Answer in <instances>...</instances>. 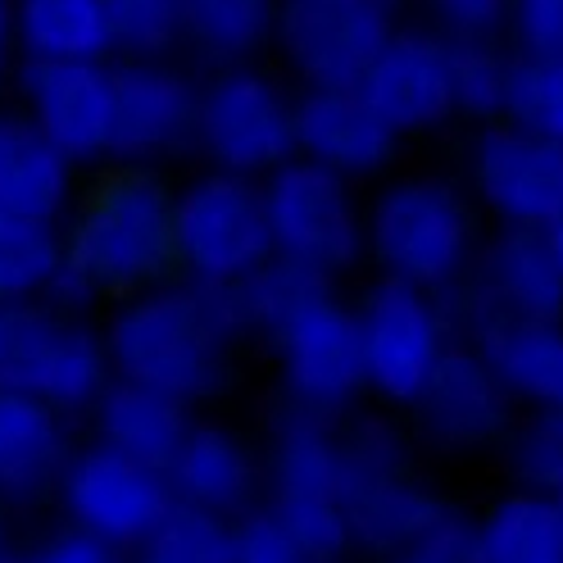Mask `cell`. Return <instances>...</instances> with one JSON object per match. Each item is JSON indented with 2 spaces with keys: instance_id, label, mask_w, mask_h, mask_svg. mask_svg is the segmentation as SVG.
Masks as SVG:
<instances>
[{
  "instance_id": "1",
  "label": "cell",
  "mask_w": 563,
  "mask_h": 563,
  "mask_svg": "<svg viewBox=\"0 0 563 563\" xmlns=\"http://www.w3.org/2000/svg\"><path fill=\"white\" fill-rule=\"evenodd\" d=\"M114 377L155 386L183 405L214 400L232 382L236 350L251 341L236 291L178 277L119 300L104 319Z\"/></svg>"
},
{
  "instance_id": "2",
  "label": "cell",
  "mask_w": 563,
  "mask_h": 563,
  "mask_svg": "<svg viewBox=\"0 0 563 563\" xmlns=\"http://www.w3.org/2000/svg\"><path fill=\"white\" fill-rule=\"evenodd\" d=\"M173 268V191L151 168H123L64 219V273L51 300L87 313L159 287Z\"/></svg>"
},
{
  "instance_id": "3",
  "label": "cell",
  "mask_w": 563,
  "mask_h": 563,
  "mask_svg": "<svg viewBox=\"0 0 563 563\" xmlns=\"http://www.w3.org/2000/svg\"><path fill=\"white\" fill-rule=\"evenodd\" d=\"M364 236L377 277L432 296L460 287L482 245L473 200L450 178H432V173L386 183L364 209Z\"/></svg>"
},
{
  "instance_id": "4",
  "label": "cell",
  "mask_w": 563,
  "mask_h": 563,
  "mask_svg": "<svg viewBox=\"0 0 563 563\" xmlns=\"http://www.w3.org/2000/svg\"><path fill=\"white\" fill-rule=\"evenodd\" d=\"M104 332L82 309L55 300H5L0 305V391L42 400L55 413H87L110 386Z\"/></svg>"
},
{
  "instance_id": "5",
  "label": "cell",
  "mask_w": 563,
  "mask_h": 563,
  "mask_svg": "<svg viewBox=\"0 0 563 563\" xmlns=\"http://www.w3.org/2000/svg\"><path fill=\"white\" fill-rule=\"evenodd\" d=\"M268 500L264 509L319 559L345 563L350 554V522H345V441L341 418H323L309 409H282L268 432V464H264Z\"/></svg>"
},
{
  "instance_id": "6",
  "label": "cell",
  "mask_w": 563,
  "mask_h": 563,
  "mask_svg": "<svg viewBox=\"0 0 563 563\" xmlns=\"http://www.w3.org/2000/svg\"><path fill=\"white\" fill-rule=\"evenodd\" d=\"M173 251L178 273L205 287H241L273 260L264 191L255 178L205 168L173 191Z\"/></svg>"
},
{
  "instance_id": "7",
  "label": "cell",
  "mask_w": 563,
  "mask_h": 563,
  "mask_svg": "<svg viewBox=\"0 0 563 563\" xmlns=\"http://www.w3.org/2000/svg\"><path fill=\"white\" fill-rule=\"evenodd\" d=\"M441 300L460 341H482L522 323H559L563 268L550 251V236L537 228H496L482 236L464 282Z\"/></svg>"
},
{
  "instance_id": "8",
  "label": "cell",
  "mask_w": 563,
  "mask_h": 563,
  "mask_svg": "<svg viewBox=\"0 0 563 563\" xmlns=\"http://www.w3.org/2000/svg\"><path fill=\"white\" fill-rule=\"evenodd\" d=\"M260 191L277 260H291L328 282L345 277L355 264L368 260L364 205L350 178L296 155L273 168Z\"/></svg>"
},
{
  "instance_id": "9",
  "label": "cell",
  "mask_w": 563,
  "mask_h": 563,
  "mask_svg": "<svg viewBox=\"0 0 563 563\" xmlns=\"http://www.w3.org/2000/svg\"><path fill=\"white\" fill-rule=\"evenodd\" d=\"M191 151L219 173L264 183L273 168L296 159V91L255 64L214 68L200 82Z\"/></svg>"
},
{
  "instance_id": "10",
  "label": "cell",
  "mask_w": 563,
  "mask_h": 563,
  "mask_svg": "<svg viewBox=\"0 0 563 563\" xmlns=\"http://www.w3.org/2000/svg\"><path fill=\"white\" fill-rule=\"evenodd\" d=\"M264 345L273 350L282 396L291 409L345 418L368 396L360 313L336 296V287L309 296Z\"/></svg>"
},
{
  "instance_id": "11",
  "label": "cell",
  "mask_w": 563,
  "mask_h": 563,
  "mask_svg": "<svg viewBox=\"0 0 563 563\" xmlns=\"http://www.w3.org/2000/svg\"><path fill=\"white\" fill-rule=\"evenodd\" d=\"M355 313H360L368 396L391 409H409L441 368L445 350L460 341L445 300L432 291L405 287V282L377 277L355 305Z\"/></svg>"
},
{
  "instance_id": "12",
  "label": "cell",
  "mask_w": 563,
  "mask_h": 563,
  "mask_svg": "<svg viewBox=\"0 0 563 563\" xmlns=\"http://www.w3.org/2000/svg\"><path fill=\"white\" fill-rule=\"evenodd\" d=\"M55 500L68 518V527L91 532L119 550H136L155 532V522L178 505L173 500L168 473L155 464H141L123 450H110L100 441L74 445L68 464L59 473Z\"/></svg>"
},
{
  "instance_id": "13",
  "label": "cell",
  "mask_w": 563,
  "mask_h": 563,
  "mask_svg": "<svg viewBox=\"0 0 563 563\" xmlns=\"http://www.w3.org/2000/svg\"><path fill=\"white\" fill-rule=\"evenodd\" d=\"M391 32L396 10L377 0H277L268 46L300 87H360Z\"/></svg>"
},
{
  "instance_id": "14",
  "label": "cell",
  "mask_w": 563,
  "mask_h": 563,
  "mask_svg": "<svg viewBox=\"0 0 563 563\" xmlns=\"http://www.w3.org/2000/svg\"><path fill=\"white\" fill-rule=\"evenodd\" d=\"M522 405L486 360V350L473 341H454L441 368L422 386V396L409 405L418 441H428L437 454H490L500 450L509 428L518 422Z\"/></svg>"
},
{
  "instance_id": "15",
  "label": "cell",
  "mask_w": 563,
  "mask_h": 563,
  "mask_svg": "<svg viewBox=\"0 0 563 563\" xmlns=\"http://www.w3.org/2000/svg\"><path fill=\"white\" fill-rule=\"evenodd\" d=\"M468 187L496 228L545 232L563 219V141L537 136L509 119L482 123L468 151Z\"/></svg>"
},
{
  "instance_id": "16",
  "label": "cell",
  "mask_w": 563,
  "mask_h": 563,
  "mask_svg": "<svg viewBox=\"0 0 563 563\" xmlns=\"http://www.w3.org/2000/svg\"><path fill=\"white\" fill-rule=\"evenodd\" d=\"M19 110L37 123L78 168L110 164L114 136V59L14 64Z\"/></svg>"
},
{
  "instance_id": "17",
  "label": "cell",
  "mask_w": 563,
  "mask_h": 563,
  "mask_svg": "<svg viewBox=\"0 0 563 563\" xmlns=\"http://www.w3.org/2000/svg\"><path fill=\"white\" fill-rule=\"evenodd\" d=\"M200 82L168 59H114L110 164L155 168L196 146Z\"/></svg>"
},
{
  "instance_id": "18",
  "label": "cell",
  "mask_w": 563,
  "mask_h": 563,
  "mask_svg": "<svg viewBox=\"0 0 563 563\" xmlns=\"http://www.w3.org/2000/svg\"><path fill=\"white\" fill-rule=\"evenodd\" d=\"M360 96L400 141L441 132L454 119L450 46L441 27H396L360 78Z\"/></svg>"
},
{
  "instance_id": "19",
  "label": "cell",
  "mask_w": 563,
  "mask_h": 563,
  "mask_svg": "<svg viewBox=\"0 0 563 563\" xmlns=\"http://www.w3.org/2000/svg\"><path fill=\"white\" fill-rule=\"evenodd\" d=\"M400 136L377 119L360 87H300L296 91V155L350 183L391 168Z\"/></svg>"
},
{
  "instance_id": "20",
  "label": "cell",
  "mask_w": 563,
  "mask_h": 563,
  "mask_svg": "<svg viewBox=\"0 0 563 563\" xmlns=\"http://www.w3.org/2000/svg\"><path fill=\"white\" fill-rule=\"evenodd\" d=\"M168 486L173 500L191 505V509H209L223 518H241L260 505V460L251 441H245L228 422H191V432L183 437L178 454L168 460Z\"/></svg>"
},
{
  "instance_id": "21",
  "label": "cell",
  "mask_w": 563,
  "mask_h": 563,
  "mask_svg": "<svg viewBox=\"0 0 563 563\" xmlns=\"http://www.w3.org/2000/svg\"><path fill=\"white\" fill-rule=\"evenodd\" d=\"M78 173L27 110H0V209L64 223L78 205Z\"/></svg>"
},
{
  "instance_id": "22",
  "label": "cell",
  "mask_w": 563,
  "mask_h": 563,
  "mask_svg": "<svg viewBox=\"0 0 563 563\" xmlns=\"http://www.w3.org/2000/svg\"><path fill=\"white\" fill-rule=\"evenodd\" d=\"M74 454L68 418L42 400L0 391V509H27L55 496Z\"/></svg>"
},
{
  "instance_id": "23",
  "label": "cell",
  "mask_w": 563,
  "mask_h": 563,
  "mask_svg": "<svg viewBox=\"0 0 563 563\" xmlns=\"http://www.w3.org/2000/svg\"><path fill=\"white\" fill-rule=\"evenodd\" d=\"M454 505L441 500L428 482H418L413 468L368 477L345 490V522H350V550L391 559L418 537H428L432 527L450 514Z\"/></svg>"
},
{
  "instance_id": "24",
  "label": "cell",
  "mask_w": 563,
  "mask_h": 563,
  "mask_svg": "<svg viewBox=\"0 0 563 563\" xmlns=\"http://www.w3.org/2000/svg\"><path fill=\"white\" fill-rule=\"evenodd\" d=\"M87 418H91V441L123 450L132 460L155 464V468H168V460L178 454L183 437L196 422L191 405H183L178 396L128 382V377H110V386L87 409Z\"/></svg>"
},
{
  "instance_id": "25",
  "label": "cell",
  "mask_w": 563,
  "mask_h": 563,
  "mask_svg": "<svg viewBox=\"0 0 563 563\" xmlns=\"http://www.w3.org/2000/svg\"><path fill=\"white\" fill-rule=\"evenodd\" d=\"M14 51L37 64L114 59L104 0H14Z\"/></svg>"
},
{
  "instance_id": "26",
  "label": "cell",
  "mask_w": 563,
  "mask_h": 563,
  "mask_svg": "<svg viewBox=\"0 0 563 563\" xmlns=\"http://www.w3.org/2000/svg\"><path fill=\"white\" fill-rule=\"evenodd\" d=\"M473 563H563L554 500L509 486L473 518Z\"/></svg>"
},
{
  "instance_id": "27",
  "label": "cell",
  "mask_w": 563,
  "mask_h": 563,
  "mask_svg": "<svg viewBox=\"0 0 563 563\" xmlns=\"http://www.w3.org/2000/svg\"><path fill=\"white\" fill-rule=\"evenodd\" d=\"M473 345L486 350L522 409H563V319L500 328Z\"/></svg>"
},
{
  "instance_id": "28",
  "label": "cell",
  "mask_w": 563,
  "mask_h": 563,
  "mask_svg": "<svg viewBox=\"0 0 563 563\" xmlns=\"http://www.w3.org/2000/svg\"><path fill=\"white\" fill-rule=\"evenodd\" d=\"M183 10V46L205 64H251L273 42L277 0H178Z\"/></svg>"
},
{
  "instance_id": "29",
  "label": "cell",
  "mask_w": 563,
  "mask_h": 563,
  "mask_svg": "<svg viewBox=\"0 0 563 563\" xmlns=\"http://www.w3.org/2000/svg\"><path fill=\"white\" fill-rule=\"evenodd\" d=\"M64 273V223L0 209V300H51Z\"/></svg>"
},
{
  "instance_id": "30",
  "label": "cell",
  "mask_w": 563,
  "mask_h": 563,
  "mask_svg": "<svg viewBox=\"0 0 563 563\" xmlns=\"http://www.w3.org/2000/svg\"><path fill=\"white\" fill-rule=\"evenodd\" d=\"M450 91H454V119L468 123H496L505 119V96L514 74V46L500 37H450Z\"/></svg>"
},
{
  "instance_id": "31",
  "label": "cell",
  "mask_w": 563,
  "mask_h": 563,
  "mask_svg": "<svg viewBox=\"0 0 563 563\" xmlns=\"http://www.w3.org/2000/svg\"><path fill=\"white\" fill-rule=\"evenodd\" d=\"M132 563H236V518L173 505L132 550Z\"/></svg>"
},
{
  "instance_id": "32",
  "label": "cell",
  "mask_w": 563,
  "mask_h": 563,
  "mask_svg": "<svg viewBox=\"0 0 563 563\" xmlns=\"http://www.w3.org/2000/svg\"><path fill=\"white\" fill-rule=\"evenodd\" d=\"M500 464L514 486L563 500V409H522L500 445Z\"/></svg>"
},
{
  "instance_id": "33",
  "label": "cell",
  "mask_w": 563,
  "mask_h": 563,
  "mask_svg": "<svg viewBox=\"0 0 563 563\" xmlns=\"http://www.w3.org/2000/svg\"><path fill=\"white\" fill-rule=\"evenodd\" d=\"M323 287H336V282H328L319 273H309V268H300L291 260H277L273 255L260 273H251L232 291H236L241 323H245V332H251V341H268L309 296H319Z\"/></svg>"
},
{
  "instance_id": "34",
  "label": "cell",
  "mask_w": 563,
  "mask_h": 563,
  "mask_svg": "<svg viewBox=\"0 0 563 563\" xmlns=\"http://www.w3.org/2000/svg\"><path fill=\"white\" fill-rule=\"evenodd\" d=\"M114 59H168L183 46L178 0H104Z\"/></svg>"
},
{
  "instance_id": "35",
  "label": "cell",
  "mask_w": 563,
  "mask_h": 563,
  "mask_svg": "<svg viewBox=\"0 0 563 563\" xmlns=\"http://www.w3.org/2000/svg\"><path fill=\"white\" fill-rule=\"evenodd\" d=\"M505 119L563 141V59L554 55H514L509 96H505Z\"/></svg>"
},
{
  "instance_id": "36",
  "label": "cell",
  "mask_w": 563,
  "mask_h": 563,
  "mask_svg": "<svg viewBox=\"0 0 563 563\" xmlns=\"http://www.w3.org/2000/svg\"><path fill=\"white\" fill-rule=\"evenodd\" d=\"M236 563H332L305 550L264 505L236 518Z\"/></svg>"
},
{
  "instance_id": "37",
  "label": "cell",
  "mask_w": 563,
  "mask_h": 563,
  "mask_svg": "<svg viewBox=\"0 0 563 563\" xmlns=\"http://www.w3.org/2000/svg\"><path fill=\"white\" fill-rule=\"evenodd\" d=\"M505 32L514 55L563 59V0H509Z\"/></svg>"
},
{
  "instance_id": "38",
  "label": "cell",
  "mask_w": 563,
  "mask_h": 563,
  "mask_svg": "<svg viewBox=\"0 0 563 563\" xmlns=\"http://www.w3.org/2000/svg\"><path fill=\"white\" fill-rule=\"evenodd\" d=\"M382 563H473V518L450 509L428 537H418Z\"/></svg>"
},
{
  "instance_id": "39",
  "label": "cell",
  "mask_w": 563,
  "mask_h": 563,
  "mask_svg": "<svg viewBox=\"0 0 563 563\" xmlns=\"http://www.w3.org/2000/svg\"><path fill=\"white\" fill-rule=\"evenodd\" d=\"M422 5L450 37H500L509 23V0H422Z\"/></svg>"
},
{
  "instance_id": "40",
  "label": "cell",
  "mask_w": 563,
  "mask_h": 563,
  "mask_svg": "<svg viewBox=\"0 0 563 563\" xmlns=\"http://www.w3.org/2000/svg\"><path fill=\"white\" fill-rule=\"evenodd\" d=\"M23 563H132L128 550L100 541L91 532H78V527H59V532L42 537L27 554H19Z\"/></svg>"
},
{
  "instance_id": "41",
  "label": "cell",
  "mask_w": 563,
  "mask_h": 563,
  "mask_svg": "<svg viewBox=\"0 0 563 563\" xmlns=\"http://www.w3.org/2000/svg\"><path fill=\"white\" fill-rule=\"evenodd\" d=\"M10 64H19V51H14V0H0V74Z\"/></svg>"
},
{
  "instance_id": "42",
  "label": "cell",
  "mask_w": 563,
  "mask_h": 563,
  "mask_svg": "<svg viewBox=\"0 0 563 563\" xmlns=\"http://www.w3.org/2000/svg\"><path fill=\"white\" fill-rule=\"evenodd\" d=\"M545 236H550V251H554V260H559V268H563V219H554V223L545 228Z\"/></svg>"
},
{
  "instance_id": "43",
  "label": "cell",
  "mask_w": 563,
  "mask_h": 563,
  "mask_svg": "<svg viewBox=\"0 0 563 563\" xmlns=\"http://www.w3.org/2000/svg\"><path fill=\"white\" fill-rule=\"evenodd\" d=\"M10 554V537H5V522H0V559Z\"/></svg>"
},
{
  "instance_id": "44",
  "label": "cell",
  "mask_w": 563,
  "mask_h": 563,
  "mask_svg": "<svg viewBox=\"0 0 563 563\" xmlns=\"http://www.w3.org/2000/svg\"><path fill=\"white\" fill-rule=\"evenodd\" d=\"M554 514H559V541H563V500H554Z\"/></svg>"
},
{
  "instance_id": "45",
  "label": "cell",
  "mask_w": 563,
  "mask_h": 563,
  "mask_svg": "<svg viewBox=\"0 0 563 563\" xmlns=\"http://www.w3.org/2000/svg\"><path fill=\"white\" fill-rule=\"evenodd\" d=\"M377 5H386V10H396V5H400V0H377Z\"/></svg>"
},
{
  "instance_id": "46",
  "label": "cell",
  "mask_w": 563,
  "mask_h": 563,
  "mask_svg": "<svg viewBox=\"0 0 563 563\" xmlns=\"http://www.w3.org/2000/svg\"><path fill=\"white\" fill-rule=\"evenodd\" d=\"M0 563H23V559H19V554H5V559H0Z\"/></svg>"
},
{
  "instance_id": "47",
  "label": "cell",
  "mask_w": 563,
  "mask_h": 563,
  "mask_svg": "<svg viewBox=\"0 0 563 563\" xmlns=\"http://www.w3.org/2000/svg\"><path fill=\"white\" fill-rule=\"evenodd\" d=\"M0 305H5V300H0Z\"/></svg>"
}]
</instances>
